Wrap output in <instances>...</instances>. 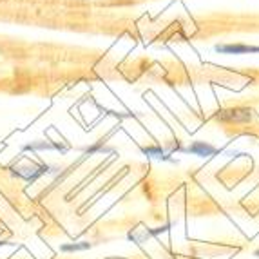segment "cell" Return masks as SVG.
<instances>
[{"mask_svg": "<svg viewBox=\"0 0 259 259\" xmlns=\"http://www.w3.org/2000/svg\"><path fill=\"white\" fill-rule=\"evenodd\" d=\"M252 111L248 107H230L216 112V120L223 123H246L252 120Z\"/></svg>", "mask_w": 259, "mask_h": 259, "instance_id": "1", "label": "cell"}, {"mask_svg": "<svg viewBox=\"0 0 259 259\" xmlns=\"http://www.w3.org/2000/svg\"><path fill=\"white\" fill-rule=\"evenodd\" d=\"M218 53L221 55H246V53H259V46H248V44H218Z\"/></svg>", "mask_w": 259, "mask_h": 259, "instance_id": "2", "label": "cell"}, {"mask_svg": "<svg viewBox=\"0 0 259 259\" xmlns=\"http://www.w3.org/2000/svg\"><path fill=\"white\" fill-rule=\"evenodd\" d=\"M185 151L190 152V154H194V156H201V158L216 154V147L210 145V143H207V142H192Z\"/></svg>", "mask_w": 259, "mask_h": 259, "instance_id": "3", "label": "cell"}, {"mask_svg": "<svg viewBox=\"0 0 259 259\" xmlns=\"http://www.w3.org/2000/svg\"><path fill=\"white\" fill-rule=\"evenodd\" d=\"M89 248H91V243H89V241L67 243V245H62L60 246L62 252H82V250H89Z\"/></svg>", "mask_w": 259, "mask_h": 259, "instance_id": "4", "label": "cell"}, {"mask_svg": "<svg viewBox=\"0 0 259 259\" xmlns=\"http://www.w3.org/2000/svg\"><path fill=\"white\" fill-rule=\"evenodd\" d=\"M142 151L147 156H154V158H167V156H163V149L161 147H143Z\"/></svg>", "mask_w": 259, "mask_h": 259, "instance_id": "5", "label": "cell"}, {"mask_svg": "<svg viewBox=\"0 0 259 259\" xmlns=\"http://www.w3.org/2000/svg\"><path fill=\"white\" fill-rule=\"evenodd\" d=\"M254 254H255V255H257V257H259V248H257V250L254 252Z\"/></svg>", "mask_w": 259, "mask_h": 259, "instance_id": "6", "label": "cell"}, {"mask_svg": "<svg viewBox=\"0 0 259 259\" xmlns=\"http://www.w3.org/2000/svg\"><path fill=\"white\" fill-rule=\"evenodd\" d=\"M0 245H2V243H0Z\"/></svg>", "mask_w": 259, "mask_h": 259, "instance_id": "7", "label": "cell"}]
</instances>
